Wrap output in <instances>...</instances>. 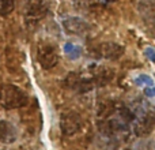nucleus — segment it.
<instances>
[{
	"label": "nucleus",
	"mask_w": 155,
	"mask_h": 150,
	"mask_svg": "<svg viewBox=\"0 0 155 150\" xmlns=\"http://www.w3.org/2000/svg\"><path fill=\"white\" fill-rule=\"evenodd\" d=\"M0 104L5 109H19L29 104V96L16 85H4L0 87Z\"/></svg>",
	"instance_id": "1"
},
{
	"label": "nucleus",
	"mask_w": 155,
	"mask_h": 150,
	"mask_svg": "<svg viewBox=\"0 0 155 150\" xmlns=\"http://www.w3.org/2000/svg\"><path fill=\"white\" fill-rule=\"evenodd\" d=\"M37 60L44 70H52L59 63V53L54 45L52 44H44L38 46Z\"/></svg>",
	"instance_id": "2"
},
{
	"label": "nucleus",
	"mask_w": 155,
	"mask_h": 150,
	"mask_svg": "<svg viewBox=\"0 0 155 150\" xmlns=\"http://www.w3.org/2000/svg\"><path fill=\"white\" fill-rule=\"evenodd\" d=\"M82 128V119L74 111H67L63 112L60 116V130L65 137H71L79 132Z\"/></svg>",
	"instance_id": "3"
},
{
	"label": "nucleus",
	"mask_w": 155,
	"mask_h": 150,
	"mask_svg": "<svg viewBox=\"0 0 155 150\" xmlns=\"http://www.w3.org/2000/svg\"><path fill=\"white\" fill-rule=\"evenodd\" d=\"M154 128V115L151 111H143L134 120V132L136 137H147Z\"/></svg>",
	"instance_id": "4"
},
{
	"label": "nucleus",
	"mask_w": 155,
	"mask_h": 150,
	"mask_svg": "<svg viewBox=\"0 0 155 150\" xmlns=\"http://www.w3.org/2000/svg\"><path fill=\"white\" fill-rule=\"evenodd\" d=\"M63 27L67 33L75 36H83L84 33L88 32L90 26L84 19L79 18V16H68L63 21Z\"/></svg>",
	"instance_id": "5"
},
{
	"label": "nucleus",
	"mask_w": 155,
	"mask_h": 150,
	"mask_svg": "<svg viewBox=\"0 0 155 150\" xmlns=\"http://www.w3.org/2000/svg\"><path fill=\"white\" fill-rule=\"evenodd\" d=\"M98 56L107 60H118L124 55V46L117 43H102L98 46Z\"/></svg>",
	"instance_id": "6"
},
{
	"label": "nucleus",
	"mask_w": 155,
	"mask_h": 150,
	"mask_svg": "<svg viewBox=\"0 0 155 150\" xmlns=\"http://www.w3.org/2000/svg\"><path fill=\"white\" fill-rule=\"evenodd\" d=\"M18 139V131L8 120H0V142L11 145Z\"/></svg>",
	"instance_id": "7"
},
{
	"label": "nucleus",
	"mask_w": 155,
	"mask_h": 150,
	"mask_svg": "<svg viewBox=\"0 0 155 150\" xmlns=\"http://www.w3.org/2000/svg\"><path fill=\"white\" fill-rule=\"evenodd\" d=\"M113 78H114L113 70H110V68H107V67H98L97 71L94 73L93 80H94V83H97V85H106V83H109Z\"/></svg>",
	"instance_id": "8"
},
{
	"label": "nucleus",
	"mask_w": 155,
	"mask_h": 150,
	"mask_svg": "<svg viewBox=\"0 0 155 150\" xmlns=\"http://www.w3.org/2000/svg\"><path fill=\"white\" fill-rule=\"evenodd\" d=\"M46 8L42 3H34V4L29 5V11H27V18H33V19H40L42 18V15L45 14Z\"/></svg>",
	"instance_id": "9"
},
{
	"label": "nucleus",
	"mask_w": 155,
	"mask_h": 150,
	"mask_svg": "<svg viewBox=\"0 0 155 150\" xmlns=\"http://www.w3.org/2000/svg\"><path fill=\"white\" fill-rule=\"evenodd\" d=\"M64 53L68 56V59L76 60L82 56V48L75 45L74 43H65L64 45Z\"/></svg>",
	"instance_id": "10"
},
{
	"label": "nucleus",
	"mask_w": 155,
	"mask_h": 150,
	"mask_svg": "<svg viewBox=\"0 0 155 150\" xmlns=\"http://www.w3.org/2000/svg\"><path fill=\"white\" fill-rule=\"evenodd\" d=\"M15 8V0H0V15L7 16Z\"/></svg>",
	"instance_id": "11"
},
{
	"label": "nucleus",
	"mask_w": 155,
	"mask_h": 150,
	"mask_svg": "<svg viewBox=\"0 0 155 150\" xmlns=\"http://www.w3.org/2000/svg\"><path fill=\"white\" fill-rule=\"evenodd\" d=\"M135 85L144 86V87H154V79L147 74H140L135 78Z\"/></svg>",
	"instance_id": "12"
},
{
	"label": "nucleus",
	"mask_w": 155,
	"mask_h": 150,
	"mask_svg": "<svg viewBox=\"0 0 155 150\" xmlns=\"http://www.w3.org/2000/svg\"><path fill=\"white\" fill-rule=\"evenodd\" d=\"M144 56H147L150 62H155V51H154V48H151V46L146 48L144 49Z\"/></svg>",
	"instance_id": "13"
},
{
	"label": "nucleus",
	"mask_w": 155,
	"mask_h": 150,
	"mask_svg": "<svg viewBox=\"0 0 155 150\" xmlns=\"http://www.w3.org/2000/svg\"><path fill=\"white\" fill-rule=\"evenodd\" d=\"M144 96L148 98H153L155 96V89L154 87H144Z\"/></svg>",
	"instance_id": "14"
},
{
	"label": "nucleus",
	"mask_w": 155,
	"mask_h": 150,
	"mask_svg": "<svg viewBox=\"0 0 155 150\" xmlns=\"http://www.w3.org/2000/svg\"><path fill=\"white\" fill-rule=\"evenodd\" d=\"M99 2H102V3H110V2H113V0H99Z\"/></svg>",
	"instance_id": "15"
},
{
	"label": "nucleus",
	"mask_w": 155,
	"mask_h": 150,
	"mask_svg": "<svg viewBox=\"0 0 155 150\" xmlns=\"http://www.w3.org/2000/svg\"><path fill=\"white\" fill-rule=\"evenodd\" d=\"M124 150H132V149H124Z\"/></svg>",
	"instance_id": "16"
}]
</instances>
